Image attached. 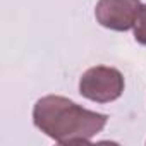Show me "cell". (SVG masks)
<instances>
[{
  "instance_id": "obj_1",
  "label": "cell",
  "mask_w": 146,
  "mask_h": 146,
  "mask_svg": "<svg viewBox=\"0 0 146 146\" xmlns=\"http://www.w3.org/2000/svg\"><path fill=\"white\" fill-rule=\"evenodd\" d=\"M108 117L58 95H46L33 107V124L45 136L60 144H88L100 134Z\"/></svg>"
},
{
  "instance_id": "obj_2",
  "label": "cell",
  "mask_w": 146,
  "mask_h": 146,
  "mask_svg": "<svg viewBox=\"0 0 146 146\" xmlns=\"http://www.w3.org/2000/svg\"><path fill=\"white\" fill-rule=\"evenodd\" d=\"M125 81L115 67L96 65L88 69L79 79V93L86 100L96 103H110L122 96Z\"/></svg>"
},
{
  "instance_id": "obj_3",
  "label": "cell",
  "mask_w": 146,
  "mask_h": 146,
  "mask_svg": "<svg viewBox=\"0 0 146 146\" xmlns=\"http://www.w3.org/2000/svg\"><path fill=\"white\" fill-rule=\"evenodd\" d=\"M141 5V0H98L95 17L96 23L107 29L129 31L134 28Z\"/></svg>"
},
{
  "instance_id": "obj_4",
  "label": "cell",
  "mask_w": 146,
  "mask_h": 146,
  "mask_svg": "<svg viewBox=\"0 0 146 146\" xmlns=\"http://www.w3.org/2000/svg\"><path fill=\"white\" fill-rule=\"evenodd\" d=\"M134 40L139 45L146 46V4L141 5V11L137 14V19L134 23Z\"/></svg>"
}]
</instances>
